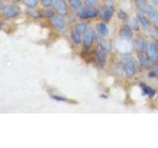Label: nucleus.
I'll return each instance as SVG.
<instances>
[{
  "mask_svg": "<svg viewBox=\"0 0 158 148\" xmlns=\"http://www.w3.org/2000/svg\"><path fill=\"white\" fill-rule=\"evenodd\" d=\"M145 49H146V56L149 58V60L152 63H156L158 61V49H157L156 44L148 43H146Z\"/></svg>",
  "mask_w": 158,
  "mask_h": 148,
  "instance_id": "f257e3e1",
  "label": "nucleus"
},
{
  "mask_svg": "<svg viewBox=\"0 0 158 148\" xmlns=\"http://www.w3.org/2000/svg\"><path fill=\"white\" fill-rule=\"evenodd\" d=\"M123 69H125V72H126L127 77L135 76V63L133 59L131 56L126 57Z\"/></svg>",
  "mask_w": 158,
  "mask_h": 148,
  "instance_id": "f03ea898",
  "label": "nucleus"
},
{
  "mask_svg": "<svg viewBox=\"0 0 158 148\" xmlns=\"http://www.w3.org/2000/svg\"><path fill=\"white\" fill-rule=\"evenodd\" d=\"M114 10H115V6H114V4L113 3H108L106 6L101 10V13H100L101 18L104 20V21H108V20H110L113 13H114Z\"/></svg>",
  "mask_w": 158,
  "mask_h": 148,
  "instance_id": "7ed1b4c3",
  "label": "nucleus"
},
{
  "mask_svg": "<svg viewBox=\"0 0 158 148\" xmlns=\"http://www.w3.org/2000/svg\"><path fill=\"white\" fill-rule=\"evenodd\" d=\"M137 18L139 20V23L142 26V28L144 30H150L151 29V23H150V20L148 19L146 16H145V13L142 11L141 9H139L137 11Z\"/></svg>",
  "mask_w": 158,
  "mask_h": 148,
  "instance_id": "20e7f679",
  "label": "nucleus"
},
{
  "mask_svg": "<svg viewBox=\"0 0 158 148\" xmlns=\"http://www.w3.org/2000/svg\"><path fill=\"white\" fill-rule=\"evenodd\" d=\"M98 15V12L93 10L92 8L81 9L80 12H78V16L81 19H93Z\"/></svg>",
  "mask_w": 158,
  "mask_h": 148,
  "instance_id": "39448f33",
  "label": "nucleus"
},
{
  "mask_svg": "<svg viewBox=\"0 0 158 148\" xmlns=\"http://www.w3.org/2000/svg\"><path fill=\"white\" fill-rule=\"evenodd\" d=\"M121 37L126 39V41H131L133 37V33H132V29L131 27V25L125 24L121 29Z\"/></svg>",
  "mask_w": 158,
  "mask_h": 148,
  "instance_id": "423d86ee",
  "label": "nucleus"
},
{
  "mask_svg": "<svg viewBox=\"0 0 158 148\" xmlns=\"http://www.w3.org/2000/svg\"><path fill=\"white\" fill-rule=\"evenodd\" d=\"M94 39H95V33H94L93 30L89 29L84 34V39H83V44L85 47H89L92 46V43L94 42Z\"/></svg>",
  "mask_w": 158,
  "mask_h": 148,
  "instance_id": "0eeeda50",
  "label": "nucleus"
},
{
  "mask_svg": "<svg viewBox=\"0 0 158 148\" xmlns=\"http://www.w3.org/2000/svg\"><path fill=\"white\" fill-rule=\"evenodd\" d=\"M106 51L101 44H99L96 48V58H97V61L99 62L101 66H103L104 64L106 63Z\"/></svg>",
  "mask_w": 158,
  "mask_h": 148,
  "instance_id": "6e6552de",
  "label": "nucleus"
},
{
  "mask_svg": "<svg viewBox=\"0 0 158 148\" xmlns=\"http://www.w3.org/2000/svg\"><path fill=\"white\" fill-rule=\"evenodd\" d=\"M140 89H141V92H142L143 96H147V97H149V98H152L153 96L155 95L154 89H152L151 87L147 86L146 84H144V83L140 84Z\"/></svg>",
  "mask_w": 158,
  "mask_h": 148,
  "instance_id": "1a4fd4ad",
  "label": "nucleus"
},
{
  "mask_svg": "<svg viewBox=\"0 0 158 148\" xmlns=\"http://www.w3.org/2000/svg\"><path fill=\"white\" fill-rule=\"evenodd\" d=\"M96 29H97V33H98V35L100 37H106V36H108L109 29H108V27H107V25H106L105 22L97 24Z\"/></svg>",
  "mask_w": 158,
  "mask_h": 148,
  "instance_id": "9d476101",
  "label": "nucleus"
},
{
  "mask_svg": "<svg viewBox=\"0 0 158 148\" xmlns=\"http://www.w3.org/2000/svg\"><path fill=\"white\" fill-rule=\"evenodd\" d=\"M138 60H139L140 65L143 68H149L150 67V63L151 61L149 60V58L147 57L146 54H144L143 52L138 53Z\"/></svg>",
  "mask_w": 158,
  "mask_h": 148,
  "instance_id": "9b49d317",
  "label": "nucleus"
},
{
  "mask_svg": "<svg viewBox=\"0 0 158 148\" xmlns=\"http://www.w3.org/2000/svg\"><path fill=\"white\" fill-rule=\"evenodd\" d=\"M145 47H146V43L143 41L142 39H136L135 44V48L136 52H138V53L143 52V51H144V48Z\"/></svg>",
  "mask_w": 158,
  "mask_h": 148,
  "instance_id": "f8f14e48",
  "label": "nucleus"
},
{
  "mask_svg": "<svg viewBox=\"0 0 158 148\" xmlns=\"http://www.w3.org/2000/svg\"><path fill=\"white\" fill-rule=\"evenodd\" d=\"M53 25L59 30L64 29V21H63V19L60 17H56L53 19Z\"/></svg>",
  "mask_w": 158,
  "mask_h": 148,
  "instance_id": "ddd939ff",
  "label": "nucleus"
},
{
  "mask_svg": "<svg viewBox=\"0 0 158 148\" xmlns=\"http://www.w3.org/2000/svg\"><path fill=\"white\" fill-rule=\"evenodd\" d=\"M71 37H72V39L73 42L75 43H80L81 42V34L79 33L77 30H73V31L71 32Z\"/></svg>",
  "mask_w": 158,
  "mask_h": 148,
  "instance_id": "4468645a",
  "label": "nucleus"
},
{
  "mask_svg": "<svg viewBox=\"0 0 158 148\" xmlns=\"http://www.w3.org/2000/svg\"><path fill=\"white\" fill-rule=\"evenodd\" d=\"M76 30L80 34H85V32L87 31V24L86 23H79V24H77Z\"/></svg>",
  "mask_w": 158,
  "mask_h": 148,
  "instance_id": "2eb2a0df",
  "label": "nucleus"
},
{
  "mask_svg": "<svg viewBox=\"0 0 158 148\" xmlns=\"http://www.w3.org/2000/svg\"><path fill=\"white\" fill-rule=\"evenodd\" d=\"M139 20H138V18L137 17H135V18H132L131 20V28H133L135 30H138V28H139Z\"/></svg>",
  "mask_w": 158,
  "mask_h": 148,
  "instance_id": "dca6fc26",
  "label": "nucleus"
},
{
  "mask_svg": "<svg viewBox=\"0 0 158 148\" xmlns=\"http://www.w3.org/2000/svg\"><path fill=\"white\" fill-rule=\"evenodd\" d=\"M148 76H149V77H152V78L158 77V64H155V65L153 66L152 70L149 72V74H148Z\"/></svg>",
  "mask_w": 158,
  "mask_h": 148,
  "instance_id": "f3484780",
  "label": "nucleus"
},
{
  "mask_svg": "<svg viewBox=\"0 0 158 148\" xmlns=\"http://www.w3.org/2000/svg\"><path fill=\"white\" fill-rule=\"evenodd\" d=\"M118 18L120 20H123V21H126L127 19V14L123 11V10H118Z\"/></svg>",
  "mask_w": 158,
  "mask_h": 148,
  "instance_id": "a211bd4d",
  "label": "nucleus"
},
{
  "mask_svg": "<svg viewBox=\"0 0 158 148\" xmlns=\"http://www.w3.org/2000/svg\"><path fill=\"white\" fill-rule=\"evenodd\" d=\"M85 5L87 8H94L97 5V0H86Z\"/></svg>",
  "mask_w": 158,
  "mask_h": 148,
  "instance_id": "6ab92c4d",
  "label": "nucleus"
},
{
  "mask_svg": "<svg viewBox=\"0 0 158 148\" xmlns=\"http://www.w3.org/2000/svg\"><path fill=\"white\" fill-rule=\"evenodd\" d=\"M70 5L74 9H77L80 7L81 2H80V0H70Z\"/></svg>",
  "mask_w": 158,
  "mask_h": 148,
  "instance_id": "aec40b11",
  "label": "nucleus"
},
{
  "mask_svg": "<svg viewBox=\"0 0 158 148\" xmlns=\"http://www.w3.org/2000/svg\"><path fill=\"white\" fill-rule=\"evenodd\" d=\"M149 19H150V21L154 24V25H156V26H158V13L156 12L155 14H153V15H151V16L149 17Z\"/></svg>",
  "mask_w": 158,
  "mask_h": 148,
  "instance_id": "412c9836",
  "label": "nucleus"
},
{
  "mask_svg": "<svg viewBox=\"0 0 158 148\" xmlns=\"http://www.w3.org/2000/svg\"><path fill=\"white\" fill-rule=\"evenodd\" d=\"M101 46L104 48H105L106 51H110V49H111V43H110V42H109V41H106L103 44H101Z\"/></svg>",
  "mask_w": 158,
  "mask_h": 148,
  "instance_id": "4be33fe9",
  "label": "nucleus"
},
{
  "mask_svg": "<svg viewBox=\"0 0 158 148\" xmlns=\"http://www.w3.org/2000/svg\"><path fill=\"white\" fill-rule=\"evenodd\" d=\"M52 97L53 99H56V100H57V101H67V99L65 97H62V96H56V95H53Z\"/></svg>",
  "mask_w": 158,
  "mask_h": 148,
  "instance_id": "5701e85b",
  "label": "nucleus"
},
{
  "mask_svg": "<svg viewBox=\"0 0 158 148\" xmlns=\"http://www.w3.org/2000/svg\"><path fill=\"white\" fill-rule=\"evenodd\" d=\"M43 2H44V5H46V6H48V5H51V4H52V0H43Z\"/></svg>",
  "mask_w": 158,
  "mask_h": 148,
  "instance_id": "b1692460",
  "label": "nucleus"
},
{
  "mask_svg": "<svg viewBox=\"0 0 158 148\" xmlns=\"http://www.w3.org/2000/svg\"><path fill=\"white\" fill-rule=\"evenodd\" d=\"M151 1H152L153 3H154L155 5H157V6H158V0H151Z\"/></svg>",
  "mask_w": 158,
  "mask_h": 148,
  "instance_id": "393cba45",
  "label": "nucleus"
},
{
  "mask_svg": "<svg viewBox=\"0 0 158 148\" xmlns=\"http://www.w3.org/2000/svg\"><path fill=\"white\" fill-rule=\"evenodd\" d=\"M141 2H142V0H137V3H138V4L141 3Z\"/></svg>",
  "mask_w": 158,
  "mask_h": 148,
  "instance_id": "a878e982",
  "label": "nucleus"
},
{
  "mask_svg": "<svg viewBox=\"0 0 158 148\" xmlns=\"http://www.w3.org/2000/svg\"><path fill=\"white\" fill-rule=\"evenodd\" d=\"M156 47H157V49H158V41H157V44H156Z\"/></svg>",
  "mask_w": 158,
  "mask_h": 148,
  "instance_id": "bb28decb",
  "label": "nucleus"
},
{
  "mask_svg": "<svg viewBox=\"0 0 158 148\" xmlns=\"http://www.w3.org/2000/svg\"><path fill=\"white\" fill-rule=\"evenodd\" d=\"M156 11H157V13H158V7H157V10H156Z\"/></svg>",
  "mask_w": 158,
  "mask_h": 148,
  "instance_id": "cd10ccee",
  "label": "nucleus"
}]
</instances>
